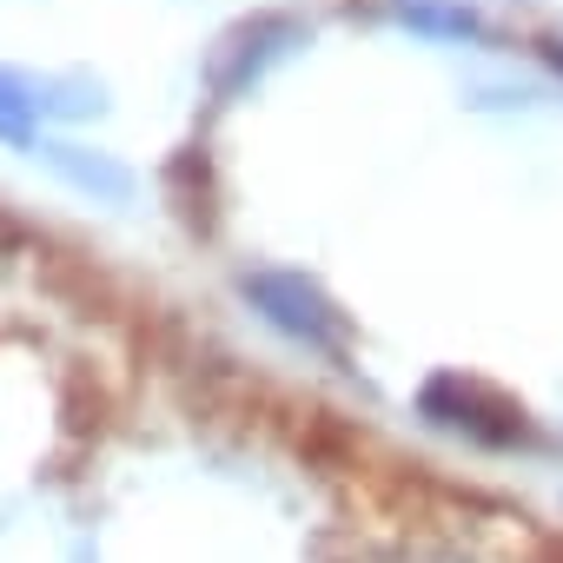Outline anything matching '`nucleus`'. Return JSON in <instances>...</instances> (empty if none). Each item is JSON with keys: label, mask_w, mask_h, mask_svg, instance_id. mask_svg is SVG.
<instances>
[{"label": "nucleus", "mask_w": 563, "mask_h": 563, "mask_svg": "<svg viewBox=\"0 0 563 563\" xmlns=\"http://www.w3.org/2000/svg\"><path fill=\"white\" fill-rule=\"evenodd\" d=\"M418 411H424L431 424H444V431L484 444V451H517V444L530 438L523 411H517L497 385L464 378V372H438V378H424V385H418Z\"/></svg>", "instance_id": "f257e3e1"}, {"label": "nucleus", "mask_w": 563, "mask_h": 563, "mask_svg": "<svg viewBox=\"0 0 563 563\" xmlns=\"http://www.w3.org/2000/svg\"><path fill=\"white\" fill-rule=\"evenodd\" d=\"M239 292L258 306V319L272 325V332H286L292 345H306V352H339L345 345V319L319 299V286H306L299 272H245L239 278Z\"/></svg>", "instance_id": "f03ea898"}, {"label": "nucleus", "mask_w": 563, "mask_h": 563, "mask_svg": "<svg viewBox=\"0 0 563 563\" xmlns=\"http://www.w3.org/2000/svg\"><path fill=\"white\" fill-rule=\"evenodd\" d=\"M166 199H173V219L192 239H219V179H212L206 146H179L166 159Z\"/></svg>", "instance_id": "7ed1b4c3"}, {"label": "nucleus", "mask_w": 563, "mask_h": 563, "mask_svg": "<svg viewBox=\"0 0 563 563\" xmlns=\"http://www.w3.org/2000/svg\"><path fill=\"white\" fill-rule=\"evenodd\" d=\"M34 153L54 166V179H67L74 192H87V199H100V206L133 199V173H126L113 153H87V146H67V140H41Z\"/></svg>", "instance_id": "20e7f679"}, {"label": "nucleus", "mask_w": 563, "mask_h": 563, "mask_svg": "<svg viewBox=\"0 0 563 563\" xmlns=\"http://www.w3.org/2000/svg\"><path fill=\"white\" fill-rule=\"evenodd\" d=\"M47 140V120H41V100H34V74L21 67H0V146H41Z\"/></svg>", "instance_id": "39448f33"}, {"label": "nucleus", "mask_w": 563, "mask_h": 563, "mask_svg": "<svg viewBox=\"0 0 563 563\" xmlns=\"http://www.w3.org/2000/svg\"><path fill=\"white\" fill-rule=\"evenodd\" d=\"M398 14H405L411 27H424V34H451V41L484 34V21H477L471 8H444V0H398Z\"/></svg>", "instance_id": "423d86ee"}, {"label": "nucleus", "mask_w": 563, "mask_h": 563, "mask_svg": "<svg viewBox=\"0 0 563 563\" xmlns=\"http://www.w3.org/2000/svg\"><path fill=\"white\" fill-rule=\"evenodd\" d=\"M543 60H550L556 74H563V41H550V47H543Z\"/></svg>", "instance_id": "0eeeda50"}]
</instances>
